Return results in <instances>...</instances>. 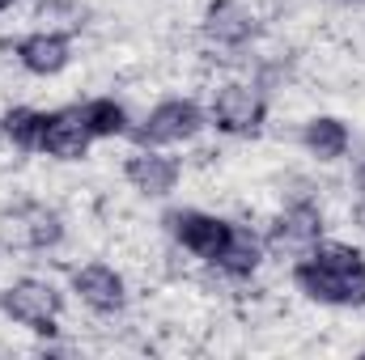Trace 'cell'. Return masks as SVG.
<instances>
[{
  "label": "cell",
  "instance_id": "cell-12",
  "mask_svg": "<svg viewBox=\"0 0 365 360\" xmlns=\"http://www.w3.org/2000/svg\"><path fill=\"white\" fill-rule=\"evenodd\" d=\"M200 30H204L208 43L234 51V47H247L259 34V21H255V13L242 0H208V9L200 17Z\"/></svg>",
  "mask_w": 365,
  "mask_h": 360
},
{
  "label": "cell",
  "instance_id": "cell-4",
  "mask_svg": "<svg viewBox=\"0 0 365 360\" xmlns=\"http://www.w3.org/2000/svg\"><path fill=\"white\" fill-rule=\"evenodd\" d=\"M204 127H208V110H204L195 97H162V102L132 127V144L175 149V144H191Z\"/></svg>",
  "mask_w": 365,
  "mask_h": 360
},
{
  "label": "cell",
  "instance_id": "cell-17",
  "mask_svg": "<svg viewBox=\"0 0 365 360\" xmlns=\"http://www.w3.org/2000/svg\"><path fill=\"white\" fill-rule=\"evenodd\" d=\"M353 174H357V186H361V195H365V153L357 157V170H353Z\"/></svg>",
  "mask_w": 365,
  "mask_h": 360
},
{
  "label": "cell",
  "instance_id": "cell-10",
  "mask_svg": "<svg viewBox=\"0 0 365 360\" xmlns=\"http://www.w3.org/2000/svg\"><path fill=\"white\" fill-rule=\"evenodd\" d=\"M68 288L77 292V301L90 314H102V318H110V314H119L128 305V280L110 263H81V268H73Z\"/></svg>",
  "mask_w": 365,
  "mask_h": 360
},
{
  "label": "cell",
  "instance_id": "cell-14",
  "mask_svg": "<svg viewBox=\"0 0 365 360\" xmlns=\"http://www.w3.org/2000/svg\"><path fill=\"white\" fill-rule=\"evenodd\" d=\"M302 149L314 162H340L353 149V132L340 115H314L302 123Z\"/></svg>",
  "mask_w": 365,
  "mask_h": 360
},
{
  "label": "cell",
  "instance_id": "cell-9",
  "mask_svg": "<svg viewBox=\"0 0 365 360\" xmlns=\"http://www.w3.org/2000/svg\"><path fill=\"white\" fill-rule=\"evenodd\" d=\"M98 144L93 132L81 119V106H60V110H47V123H43V140H38V153L51 157V162H86L90 149Z\"/></svg>",
  "mask_w": 365,
  "mask_h": 360
},
{
  "label": "cell",
  "instance_id": "cell-13",
  "mask_svg": "<svg viewBox=\"0 0 365 360\" xmlns=\"http://www.w3.org/2000/svg\"><path fill=\"white\" fill-rule=\"evenodd\" d=\"M264 259H268V242H264V233H255L251 225H234V238H230L225 255H221L212 268L221 271L225 280L242 284V280H251L255 271L264 268Z\"/></svg>",
  "mask_w": 365,
  "mask_h": 360
},
{
  "label": "cell",
  "instance_id": "cell-2",
  "mask_svg": "<svg viewBox=\"0 0 365 360\" xmlns=\"http://www.w3.org/2000/svg\"><path fill=\"white\" fill-rule=\"evenodd\" d=\"M0 314L17 327H26L30 335H60V318H64V292L51 280L38 275H21L13 284L0 288Z\"/></svg>",
  "mask_w": 365,
  "mask_h": 360
},
{
  "label": "cell",
  "instance_id": "cell-15",
  "mask_svg": "<svg viewBox=\"0 0 365 360\" xmlns=\"http://www.w3.org/2000/svg\"><path fill=\"white\" fill-rule=\"evenodd\" d=\"M81 106V119H86V127L93 132V140H123V136H132V115H128V106L123 102H115V97H86V102H77Z\"/></svg>",
  "mask_w": 365,
  "mask_h": 360
},
{
  "label": "cell",
  "instance_id": "cell-19",
  "mask_svg": "<svg viewBox=\"0 0 365 360\" xmlns=\"http://www.w3.org/2000/svg\"><path fill=\"white\" fill-rule=\"evenodd\" d=\"M336 4H365V0H336Z\"/></svg>",
  "mask_w": 365,
  "mask_h": 360
},
{
  "label": "cell",
  "instance_id": "cell-16",
  "mask_svg": "<svg viewBox=\"0 0 365 360\" xmlns=\"http://www.w3.org/2000/svg\"><path fill=\"white\" fill-rule=\"evenodd\" d=\"M0 123H4V144H13L17 153H38L47 110H38V106H13V110L0 115Z\"/></svg>",
  "mask_w": 365,
  "mask_h": 360
},
{
  "label": "cell",
  "instance_id": "cell-6",
  "mask_svg": "<svg viewBox=\"0 0 365 360\" xmlns=\"http://www.w3.org/2000/svg\"><path fill=\"white\" fill-rule=\"evenodd\" d=\"M64 242V216L51 203L21 199L0 208V246L4 250H51Z\"/></svg>",
  "mask_w": 365,
  "mask_h": 360
},
{
  "label": "cell",
  "instance_id": "cell-11",
  "mask_svg": "<svg viewBox=\"0 0 365 360\" xmlns=\"http://www.w3.org/2000/svg\"><path fill=\"white\" fill-rule=\"evenodd\" d=\"M13 55L17 64L30 73V77H60L68 64H73V34L68 30H30L13 43Z\"/></svg>",
  "mask_w": 365,
  "mask_h": 360
},
{
  "label": "cell",
  "instance_id": "cell-8",
  "mask_svg": "<svg viewBox=\"0 0 365 360\" xmlns=\"http://www.w3.org/2000/svg\"><path fill=\"white\" fill-rule=\"evenodd\" d=\"M123 179L136 195L145 199H166L182 179V162L170 149H153V144H132V153L123 157Z\"/></svg>",
  "mask_w": 365,
  "mask_h": 360
},
{
  "label": "cell",
  "instance_id": "cell-1",
  "mask_svg": "<svg viewBox=\"0 0 365 360\" xmlns=\"http://www.w3.org/2000/svg\"><path fill=\"white\" fill-rule=\"evenodd\" d=\"M293 288L327 309H365V250L323 238L314 250L293 259Z\"/></svg>",
  "mask_w": 365,
  "mask_h": 360
},
{
  "label": "cell",
  "instance_id": "cell-3",
  "mask_svg": "<svg viewBox=\"0 0 365 360\" xmlns=\"http://www.w3.org/2000/svg\"><path fill=\"white\" fill-rule=\"evenodd\" d=\"M208 127H217L230 140H255L268 127V97L247 81H225L221 90H212Z\"/></svg>",
  "mask_w": 365,
  "mask_h": 360
},
{
  "label": "cell",
  "instance_id": "cell-20",
  "mask_svg": "<svg viewBox=\"0 0 365 360\" xmlns=\"http://www.w3.org/2000/svg\"><path fill=\"white\" fill-rule=\"evenodd\" d=\"M0 144H4V123H0Z\"/></svg>",
  "mask_w": 365,
  "mask_h": 360
},
{
  "label": "cell",
  "instance_id": "cell-7",
  "mask_svg": "<svg viewBox=\"0 0 365 360\" xmlns=\"http://www.w3.org/2000/svg\"><path fill=\"white\" fill-rule=\"evenodd\" d=\"M323 238H327V221H323V208L314 199H293L272 221V229L264 233L268 255H284V259H302Z\"/></svg>",
  "mask_w": 365,
  "mask_h": 360
},
{
  "label": "cell",
  "instance_id": "cell-18",
  "mask_svg": "<svg viewBox=\"0 0 365 360\" xmlns=\"http://www.w3.org/2000/svg\"><path fill=\"white\" fill-rule=\"evenodd\" d=\"M13 4H17V0H0V17H4V13H9Z\"/></svg>",
  "mask_w": 365,
  "mask_h": 360
},
{
  "label": "cell",
  "instance_id": "cell-5",
  "mask_svg": "<svg viewBox=\"0 0 365 360\" xmlns=\"http://www.w3.org/2000/svg\"><path fill=\"white\" fill-rule=\"evenodd\" d=\"M162 225H166V233L175 238L179 250H187L191 259H200L208 268L225 255V246L234 238V221L217 216V212H204V208H170L162 216Z\"/></svg>",
  "mask_w": 365,
  "mask_h": 360
}]
</instances>
